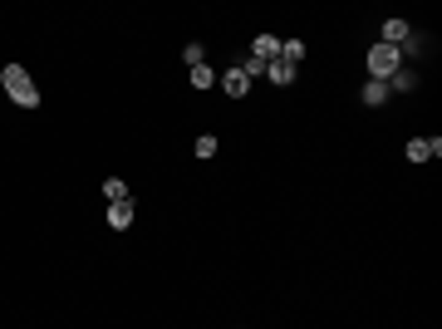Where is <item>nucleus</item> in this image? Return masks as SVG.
I'll use <instances>...</instances> for the list:
<instances>
[{
    "label": "nucleus",
    "mask_w": 442,
    "mask_h": 329,
    "mask_svg": "<svg viewBox=\"0 0 442 329\" xmlns=\"http://www.w3.org/2000/svg\"><path fill=\"white\" fill-rule=\"evenodd\" d=\"M103 197H108V206H114V202H133L123 177H103Z\"/></svg>",
    "instance_id": "obj_11"
},
{
    "label": "nucleus",
    "mask_w": 442,
    "mask_h": 329,
    "mask_svg": "<svg viewBox=\"0 0 442 329\" xmlns=\"http://www.w3.org/2000/svg\"><path fill=\"white\" fill-rule=\"evenodd\" d=\"M408 89H418V74H413V69H398V74L389 79V94H408Z\"/></svg>",
    "instance_id": "obj_13"
},
{
    "label": "nucleus",
    "mask_w": 442,
    "mask_h": 329,
    "mask_svg": "<svg viewBox=\"0 0 442 329\" xmlns=\"http://www.w3.org/2000/svg\"><path fill=\"white\" fill-rule=\"evenodd\" d=\"M216 84L227 89L231 98H246V94H251V79H246L241 69H227V74H216Z\"/></svg>",
    "instance_id": "obj_6"
},
{
    "label": "nucleus",
    "mask_w": 442,
    "mask_h": 329,
    "mask_svg": "<svg viewBox=\"0 0 442 329\" xmlns=\"http://www.w3.org/2000/svg\"><path fill=\"white\" fill-rule=\"evenodd\" d=\"M359 98H364L369 108H378V103H389V84H378V79H369V84L359 89Z\"/></svg>",
    "instance_id": "obj_10"
},
{
    "label": "nucleus",
    "mask_w": 442,
    "mask_h": 329,
    "mask_svg": "<svg viewBox=\"0 0 442 329\" xmlns=\"http://www.w3.org/2000/svg\"><path fill=\"white\" fill-rule=\"evenodd\" d=\"M103 222L114 226V231H128L133 226V202H114V206L103 211Z\"/></svg>",
    "instance_id": "obj_5"
},
{
    "label": "nucleus",
    "mask_w": 442,
    "mask_h": 329,
    "mask_svg": "<svg viewBox=\"0 0 442 329\" xmlns=\"http://www.w3.org/2000/svg\"><path fill=\"white\" fill-rule=\"evenodd\" d=\"M182 60H187V69H192V64H206V49H202V44H187Z\"/></svg>",
    "instance_id": "obj_15"
},
{
    "label": "nucleus",
    "mask_w": 442,
    "mask_h": 329,
    "mask_svg": "<svg viewBox=\"0 0 442 329\" xmlns=\"http://www.w3.org/2000/svg\"><path fill=\"white\" fill-rule=\"evenodd\" d=\"M408 35H413V30H408V20H398V15H394V20H383V39H378V44L403 49V44H408Z\"/></svg>",
    "instance_id": "obj_4"
},
{
    "label": "nucleus",
    "mask_w": 442,
    "mask_h": 329,
    "mask_svg": "<svg viewBox=\"0 0 442 329\" xmlns=\"http://www.w3.org/2000/svg\"><path fill=\"white\" fill-rule=\"evenodd\" d=\"M187 79H192V89H197V94H202V89H216V69H211V64H192V69H187Z\"/></svg>",
    "instance_id": "obj_9"
},
{
    "label": "nucleus",
    "mask_w": 442,
    "mask_h": 329,
    "mask_svg": "<svg viewBox=\"0 0 442 329\" xmlns=\"http://www.w3.org/2000/svg\"><path fill=\"white\" fill-rule=\"evenodd\" d=\"M241 74H246V79H256V74H265V64L256 60V54H246V60H241Z\"/></svg>",
    "instance_id": "obj_16"
},
{
    "label": "nucleus",
    "mask_w": 442,
    "mask_h": 329,
    "mask_svg": "<svg viewBox=\"0 0 442 329\" xmlns=\"http://www.w3.org/2000/svg\"><path fill=\"white\" fill-rule=\"evenodd\" d=\"M305 54H310V49H305V39H281V60H285V64H300Z\"/></svg>",
    "instance_id": "obj_12"
},
{
    "label": "nucleus",
    "mask_w": 442,
    "mask_h": 329,
    "mask_svg": "<svg viewBox=\"0 0 442 329\" xmlns=\"http://www.w3.org/2000/svg\"><path fill=\"white\" fill-rule=\"evenodd\" d=\"M0 84H6V94H10L20 108H39V84L30 79L25 64H6V69H0Z\"/></svg>",
    "instance_id": "obj_1"
},
{
    "label": "nucleus",
    "mask_w": 442,
    "mask_h": 329,
    "mask_svg": "<svg viewBox=\"0 0 442 329\" xmlns=\"http://www.w3.org/2000/svg\"><path fill=\"white\" fill-rule=\"evenodd\" d=\"M403 157H408V162H418V168H423V162L442 157V138H413V143L403 148Z\"/></svg>",
    "instance_id": "obj_3"
},
{
    "label": "nucleus",
    "mask_w": 442,
    "mask_h": 329,
    "mask_svg": "<svg viewBox=\"0 0 442 329\" xmlns=\"http://www.w3.org/2000/svg\"><path fill=\"white\" fill-rule=\"evenodd\" d=\"M251 54H256L260 64H270V60H281V39H275V35H256V39H251Z\"/></svg>",
    "instance_id": "obj_7"
},
{
    "label": "nucleus",
    "mask_w": 442,
    "mask_h": 329,
    "mask_svg": "<svg viewBox=\"0 0 442 329\" xmlns=\"http://www.w3.org/2000/svg\"><path fill=\"white\" fill-rule=\"evenodd\" d=\"M197 157H216V133H197Z\"/></svg>",
    "instance_id": "obj_14"
},
{
    "label": "nucleus",
    "mask_w": 442,
    "mask_h": 329,
    "mask_svg": "<svg viewBox=\"0 0 442 329\" xmlns=\"http://www.w3.org/2000/svg\"><path fill=\"white\" fill-rule=\"evenodd\" d=\"M369 79H378V84H389L398 69H403V49H394V44H373L369 49Z\"/></svg>",
    "instance_id": "obj_2"
},
{
    "label": "nucleus",
    "mask_w": 442,
    "mask_h": 329,
    "mask_svg": "<svg viewBox=\"0 0 442 329\" xmlns=\"http://www.w3.org/2000/svg\"><path fill=\"white\" fill-rule=\"evenodd\" d=\"M265 79H270L275 89H285V84H295V64H285V60H270V64H265Z\"/></svg>",
    "instance_id": "obj_8"
}]
</instances>
